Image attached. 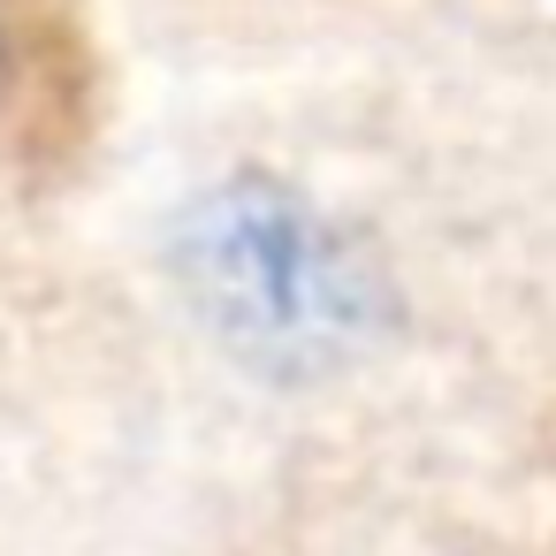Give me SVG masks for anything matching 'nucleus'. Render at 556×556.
Segmentation results:
<instances>
[{"instance_id": "nucleus-1", "label": "nucleus", "mask_w": 556, "mask_h": 556, "mask_svg": "<svg viewBox=\"0 0 556 556\" xmlns=\"http://www.w3.org/2000/svg\"><path fill=\"white\" fill-rule=\"evenodd\" d=\"M184 267L206 313H222L229 336L252 351L313 358L351 336V313H358L351 252L305 199L275 184L214 191L184 229Z\"/></svg>"}]
</instances>
